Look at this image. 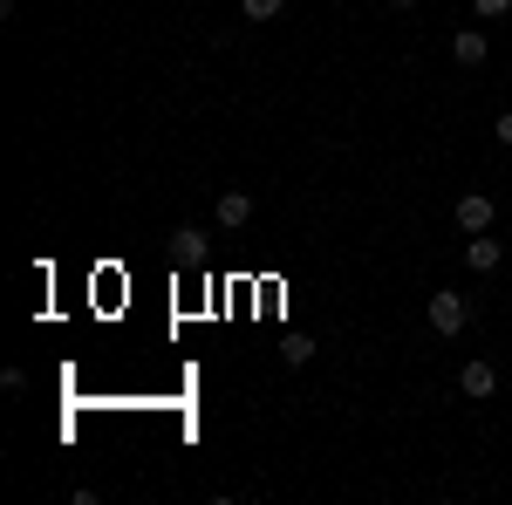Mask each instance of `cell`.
Instances as JSON below:
<instances>
[{
  "label": "cell",
  "mask_w": 512,
  "mask_h": 505,
  "mask_svg": "<svg viewBox=\"0 0 512 505\" xmlns=\"http://www.w3.org/2000/svg\"><path fill=\"white\" fill-rule=\"evenodd\" d=\"M499 260H506V246H499L492 233H472V239H465V267H472V273H499Z\"/></svg>",
  "instance_id": "3"
},
{
  "label": "cell",
  "mask_w": 512,
  "mask_h": 505,
  "mask_svg": "<svg viewBox=\"0 0 512 505\" xmlns=\"http://www.w3.org/2000/svg\"><path fill=\"white\" fill-rule=\"evenodd\" d=\"M492 219H499V205H492L485 192H465V198H458V226H465V233H492Z\"/></svg>",
  "instance_id": "2"
},
{
  "label": "cell",
  "mask_w": 512,
  "mask_h": 505,
  "mask_svg": "<svg viewBox=\"0 0 512 505\" xmlns=\"http://www.w3.org/2000/svg\"><path fill=\"white\" fill-rule=\"evenodd\" d=\"M478 21H499V14H512V0H472Z\"/></svg>",
  "instance_id": "9"
},
{
  "label": "cell",
  "mask_w": 512,
  "mask_h": 505,
  "mask_svg": "<svg viewBox=\"0 0 512 505\" xmlns=\"http://www.w3.org/2000/svg\"><path fill=\"white\" fill-rule=\"evenodd\" d=\"M492 137H499V144H512V110H506L499 123H492Z\"/></svg>",
  "instance_id": "11"
},
{
  "label": "cell",
  "mask_w": 512,
  "mask_h": 505,
  "mask_svg": "<svg viewBox=\"0 0 512 505\" xmlns=\"http://www.w3.org/2000/svg\"><path fill=\"white\" fill-rule=\"evenodd\" d=\"M246 219H253V198H246V192H219V226H226V233H239Z\"/></svg>",
  "instance_id": "6"
},
{
  "label": "cell",
  "mask_w": 512,
  "mask_h": 505,
  "mask_svg": "<svg viewBox=\"0 0 512 505\" xmlns=\"http://www.w3.org/2000/svg\"><path fill=\"white\" fill-rule=\"evenodd\" d=\"M458 389H465L472 403H485V396L499 389V369H492V362H465V369H458Z\"/></svg>",
  "instance_id": "4"
},
{
  "label": "cell",
  "mask_w": 512,
  "mask_h": 505,
  "mask_svg": "<svg viewBox=\"0 0 512 505\" xmlns=\"http://www.w3.org/2000/svg\"><path fill=\"white\" fill-rule=\"evenodd\" d=\"M171 260H178V267H198V260H205V233H198V226H178V233H171Z\"/></svg>",
  "instance_id": "5"
},
{
  "label": "cell",
  "mask_w": 512,
  "mask_h": 505,
  "mask_svg": "<svg viewBox=\"0 0 512 505\" xmlns=\"http://www.w3.org/2000/svg\"><path fill=\"white\" fill-rule=\"evenodd\" d=\"M451 55H458L465 69H478V62H485V35H478V28H465V35L451 41Z\"/></svg>",
  "instance_id": "7"
},
{
  "label": "cell",
  "mask_w": 512,
  "mask_h": 505,
  "mask_svg": "<svg viewBox=\"0 0 512 505\" xmlns=\"http://www.w3.org/2000/svg\"><path fill=\"white\" fill-rule=\"evenodd\" d=\"M280 355H287V369H301V362L315 355V342H301V335H294V342H287V349H280Z\"/></svg>",
  "instance_id": "10"
},
{
  "label": "cell",
  "mask_w": 512,
  "mask_h": 505,
  "mask_svg": "<svg viewBox=\"0 0 512 505\" xmlns=\"http://www.w3.org/2000/svg\"><path fill=\"white\" fill-rule=\"evenodd\" d=\"M280 7H287V0H239V14H246V21H274Z\"/></svg>",
  "instance_id": "8"
},
{
  "label": "cell",
  "mask_w": 512,
  "mask_h": 505,
  "mask_svg": "<svg viewBox=\"0 0 512 505\" xmlns=\"http://www.w3.org/2000/svg\"><path fill=\"white\" fill-rule=\"evenodd\" d=\"M424 314H431L437 335H465V321H472V301H465V294H451V287H437L431 301H424Z\"/></svg>",
  "instance_id": "1"
},
{
  "label": "cell",
  "mask_w": 512,
  "mask_h": 505,
  "mask_svg": "<svg viewBox=\"0 0 512 505\" xmlns=\"http://www.w3.org/2000/svg\"><path fill=\"white\" fill-rule=\"evenodd\" d=\"M390 7H410V0H390Z\"/></svg>",
  "instance_id": "12"
}]
</instances>
